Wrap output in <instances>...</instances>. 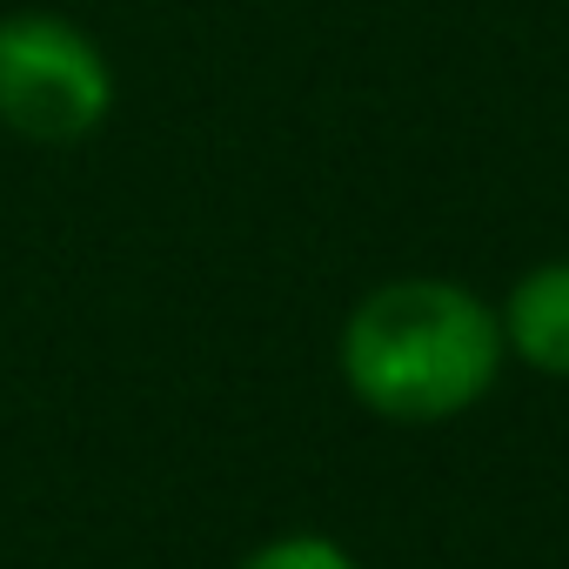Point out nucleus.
Masks as SVG:
<instances>
[{
  "label": "nucleus",
  "mask_w": 569,
  "mask_h": 569,
  "mask_svg": "<svg viewBox=\"0 0 569 569\" xmlns=\"http://www.w3.org/2000/svg\"><path fill=\"white\" fill-rule=\"evenodd\" d=\"M496 309L449 274H396L342 322V382L382 422H449L502 376Z\"/></svg>",
  "instance_id": "nucleus-1"
},
{
  "label": "nucleus",
  "mask_w": 569,
  "mask_h": 569,
  "mask_svg": "<svg viewBox=\"0 0 569 569\" xmlns=\"http://www.w3.org/2000/svg\"><path fill=\"white\" fill-rule=\"evenodd\" d=\"M114 114L108 48L48 8L0 14V128L34 148H74Z\"/></svg>",
  "instance_id": "nucleus-2"
},
{
  "label": "nucleus",
  "mask_w": 569,
  "mask_h": 569,
  "mask_svg": "<svg viewBox=\"0 0 569 569\" xmlns=\"http://www.w3.org/2000/svg\"><path fill=\"white\" fill-rule=\"evenodd\" d=\"M496 322H502V349L516 362H529L536 376L569 382V254L522 268L516 289L496 309Z\"/></svg>",
  "instance_id": "nucleus-3"
},
{
  "label": "nucleus",
  "mask_w": 569,
  "mask_h": 569,
  "mask_svg": "<svg viewBox=\"0 0 569 569\" xmlns=\"http://www.w3.org/2000/svg\"><path fill=\"white\" fill-rule=\"evenodd\" d=\"M241 569H362L342 542H329V536H274V542H261Z\"/></svg>",
  "instance_id": "nucleus-4"
}]
</instances>
